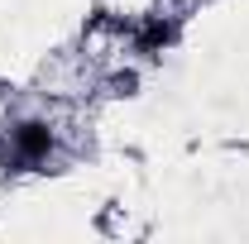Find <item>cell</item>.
<instances>
[{
    "mask_svg": "<svg viewBox=\"0 0 249 244\" xmlns=\"http://www.w3.org/2000/svg\"><path fill=\"white\" fill-rule=\"evenodd\" d=\"M43 153H48V129H43V124H24V129H19V158L34 163V158H43Z\"/></svg>",
    "mask_w": 249,
    "mask_h": 244,
    "instance_id": "obj_1",
    "label": "cell"
}]
</instances>
